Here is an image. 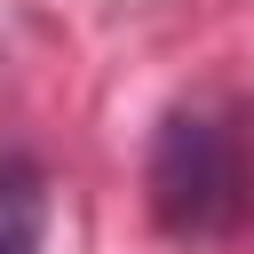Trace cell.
<instances>
[{
  "instance_id": "obj_2",
  "label": "cell",
  "mask_w": 254,
  "mask_h": 254,
  "mask_svg": "<svg viewBox=\"0 0 254 254\" xmlns=\"http://www.w3.org/2000/svg\"><path fill=\"white\" fill-rule=\"evenodd\" d=\"M40 230H48V183L32 159H0V254H40Z\"/></svg>"
},
{
  "instance_id": "obj_1",
  "label": "cell",
  "mask_w": 254,
  "mask_h": 254,
  "mask_svg": "<svg viewBox=\"0 0 254 254\" xmlns=\"http://www.w3.org/2000/svg\"><path fill=\"white\" fill-rule=\"evenodd\" d=\"M151 214L167 238L198 246L238 222V143L214 111H167L151 135Z\"/></svg>"
}]
</instances>
